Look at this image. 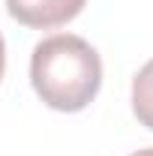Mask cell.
I'll use <instances>...</instances> for the list:
<instances>
[{
	"label": "cell",
	"instance_id": "277c9868",
	"mask_svg": "<svg viewBox=\"0 0 153 156\" xmlns=\"http://www.w3.org/2000/svg\"><path fill=\"white\" fill-rule=\"evenodd\" d=\"M3 72H6V45H3V36H0V81H3Z\"/></svg>",
	"mask_w": 153,
	"mask_h": 156
},
{
	"label": "cell",
	"instance_id": "7a4b0ae2",
	"mask_svg": "<svg viewBox=\"0 0 153 156\" xmlns=\"http://www.w3.org/2000/svg\"><path fill=\"white\" fill-rule=\"evenodd\" d=\"M84 3L87 0H6V9L24 27L51 30L72 21L84 9Z\"/></svg>",
	"mask_w": 153,
	"mask_h": 156
},
{
	"label": "cell",
	"instance_id": "6da1fadb",
	"mask_svg": "<svg viewBox=\"0 0 153 156\" xmlns=\"http://www.w3.org/2000/svg\"><path fill=\"white\" fill-rule=\"evenodd\" d=\"M30 84L36 96L54 111H81L102 87V60L87 39L54 33L30 54Z\"/></svg>",
	"mask_w": 153,
	"mask_h": 156
},
{
	"label": "cell",
	"instance_id": "3957f363",
	"mask_svg": "<svg viewBox=\"0 0 153 156\" xmlns=\"http://www.w3.org/2000/svg\"><path fill=\"white\" fill-rule=\"evenodd\" d=\"M132 111L138 123L153 132V60H147L132 78Z\"/></svg>",
	"mask_w": 153,
	"mask_h": 156
},
{
	"label": "cell",
	"instance_id": "5b68a950",
	"mask_svg": "<svg viewBox=\"0 0 153 156\" xmlns=\"http://www.w3.org/2000/svg\"><path fill=\"white\" fill-rule=\"evenodd\" d=\"M132 156H153V147H144V150H135Z\"/></svg>",
	"mask_w": 153,
	"mask_h": 156
}]
</instances>
